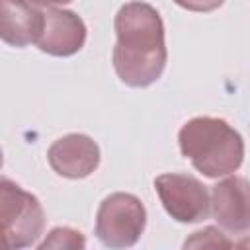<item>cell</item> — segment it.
Instances as JSON below:
<instances>
[{
  "instance_id": "8992f818",
  "label": "cell",
  "mask_w": 250,
  "mask_h": 250,
  "mask_svg": "<svg viewBox=\"0 0 250 250\" xmlns=\"http://www.w3.org/2000/svg\"><path fill=\"white\" fill-rule=\"evenodd\" d=\"M86 25L80 16L70 10L49 8L43 12V27L37 47L53 57H70L84 47Z\"/></svg>"
},
{
  "instance_id": "9c48e42d",
  "label": "cell",
  "mask_w": 250,
  "mask_h": 250,
  "mask_svg": "<svg viewBox=\"0 0 250 250\" xmlns=\"http://www.w3.org/2000/svg\"><path fill=\"white\" fill-rule=\"evenodd\" d=\"M43 27V12L27 0H0V39L12 47L35 43Z\"/></svg>"
},
{
  "instance_id": "52a82bcc",
  "label": "cell",
  "mask_w": 250,
  "mask_h": 250,
  "mask_svg": "<svg viewBox=\"0 0 250 250\" xmlns=\"http://www.w3.org/2000/svg\"><path fill=\"white\" fill-rule=\"evenodd\" d=\"M47 160L59 176L80 180L90 176L98 168L100 148L88 135L70 133L57 139L49 146Z\"/></svg>"
},
{
  "instance_id": "8fae6325",
  "label": "cell",
  "mask_w": 250,
  "mask_h": 250,
  "mask_svg": "<svg viewBox=\"0 0 250 250\" xmlns=\"http://www.w3.org/2000/svg\"><path fill=\"white\" fill-rule=\"evenodd\" d=\"M186 248H191V246H225V248H229V246H232V242L230 240H227L225 238V234L221 232V230H217V229H213V227H207L205 230H199V232H193V236L189 238V240H186V244H184Z\"/></svg>"
},
{
  "instance_id": "6da1fadb",
  "label": "cell",
  "mask_w": 250,
  "mask_h": 250,
  "mask_svg": "<svg viewBox=\"0 0 250 250\" xmlns=\"http://www.w3.org/2000/svg\"><path fill=\"white\" fill-rule=\"evenodd\" d=\"M117 43L113 47V68L133 88L156 82L166 66L164 23L160 14L145 2H129L115 16Z\"/></svg>"
},
{
  "instance_id": "4fadbf2b",
  "label": "cell",
  "mask_w": 250,
  "mask_h": 250,
  "mask_svg": "<svg viewBox=\"0 0 250 250\" xmlns=\"http://www.w3.org/2000/svg\"><path fill=\"white\" fill-rule=\"evenodd\" d=\"M39 6H55V4H68L70 0H31Z\"/></svg>"
},
{
  "instance_id": "7c38bea8",
  "label": "cell",
  "mask_w": 250,
  "mask_h": 250,
  "mask_svg": "<svg viewBox=\"0 0 250 250\" xmlns=\"http://www.w3.org/2000/svg\"><path fill=\"white\" fill-rule=\"evenodd\" d=\"M174 2L189 12H213L219 6H223L225 0H174Z\"/></svg>"
},
{
  "instance_id": "5bb4252c",
  "label": "cell",
  "mask_w": 250,
  "mask_h": 250,
  "mask_svg": "<svg viewBox=\"0 0 250 250\" xmlns=\"http://www.w3.org/2000/svg\"><path fill=\"white\" fill-rule=\"evenodd\" d=\"M0 248H10V242H8V236L6 232L0 229Z\"/></svg>"
},
{
  "instance_id": "30bf717a",
  "label": "cell",
  "mask_w": 250,
  "mask_h": 250,
  "mask_svg": "<svg viewBox=\"0 0 250 250\" xmlns=\"http://www.w3.org/2000/svg\"><path fill=\"white\" fill-rule=\"evenodd\" d=\"M86 246V238L82 232L68 229V227H57L49 232V236L39 244L41 250L45 248H57V250H82Z\"/></svg>"
},
{
  "instance_id": "9a60e30c",
  "label": "cell",
  "mask_w": 250,
  "mask_h": 250,
  "mask_svg": "<svg viewBox=\"0 0 250 250\" xmlns=\"http://www.w3.org/2000/svg\"><path fill=\"white\" fill-rule=\"evenodd\" d=\"M2 164H4V154H2V148H0V168H2Z\"/></svg>"
},
{
  "instance_id": "277c9868",
  "label": "cell",
  "mask_w": 250,
  "mask_h": 250,
  "mask_svg": "<svg viewBox=\"0 0 250 250\" xmlns=\"http://www.w3.org/2000/svg\"><path fill=\"white\" fill-rule=\"evenodd\" d=\"M146 225V211L139 197L133 193H111L107 195L96 217V234L107 248H129L133 246Z\"/></svg>"
},
{
  "instance_id": "ba28073f",
  "label": "cell",
  "mask_w": 250,
  "mask_h": 250,
  "mask_svg": "<svg viewBox=\"0 0 250 250\" xmlns=\"http://www.w3.org/2000/svg\"><path fill=\"white\" fill-rule=\"evenodd\" d=\"M211 209L217 223L232 232L246 234L250 229V207H248V182L242 176H230L213 186Z\"/></svg>"
},
{
  "instance_id": "3957f363",
  "label": "cell",
  "mask_w": 250,
  "mask_h": 250,
  "mask_svg": "<svg viewBox=\"0 0 250 250\" xmlns=\"http://www.w3.org/2000/svg\"><path fill=\"white\" fill-rule=\"evenodd\" d=\"M45 213L35 195L16 182L0 178V229L6 232L10 248L31 246L43 232Z\"/></svg>"
},
{
  "instance_id": "5b68a950",
  "label": "cell",
  "mask_w": 250,
  "mask_h": 250,
  "mask_svg": "<svg viewBox=\"0 0 250 250\" xmlns=\"http://www.w3.org/2000/svg\"><path fill=\"white\" fill-rule=\"evenodd\" d=\"M156 193L166 213L178 223H199L209 217L207 188L188 174H162L154 180Z\"/></svg>"
},
{
  "instance_id": "7a4b0ae2",
  "label": "cell",
  "mask_w": 250,
  "mask_h": 250,
  "mask_svg": "<svg viewBox=\"0 0 250 250\" xmlns=\"http://www.w3.org/2000/svg\"><path fill=\"white\" fill-rule=\"evenodd\" d=\"M180 150L207 178H221L240 168L244 141L236 129L219 117H193L178 133Z\"/></svg>"
}]
</instances>
